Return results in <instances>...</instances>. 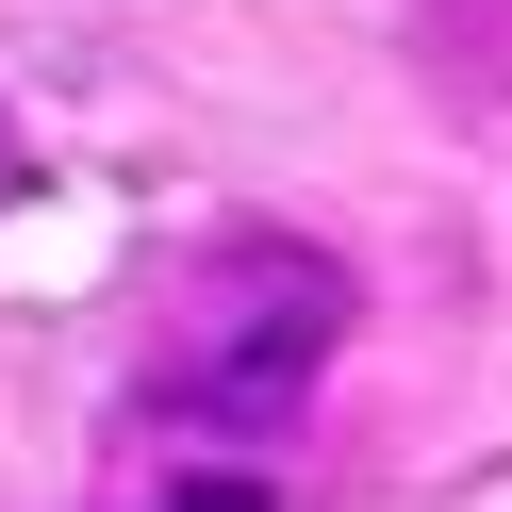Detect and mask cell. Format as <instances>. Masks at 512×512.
<instances>
[{"mask_svg": "<svg viewBox=\"0 0 512 512\" xmlns=\"http://www.w3.org/2000/svg\"><path fill=\"white\" fill-rule=\"evenodd\" d=\"M331 347H347V265L281 248V232H232L182 281L166 347H149V413H182V430H298Z\"/></svg>", "mask_w": 512, "mask_h": 512, "instance_id": "1", "label": "cell"}, {"mask_svg": "<svg viewBox=\"0 0 512 512\" xmlns=\"http://www.w3.org/2000/svg\"><path fill=\"white\" fill-rule=\"evenodd\" d=\"M166 512H281V496H265V479H182Z\"/></svg>", "mask_w": 512, "mask_h": 512, "instance_id": "2", "label": "cell"}]
</instances>
